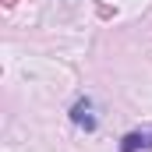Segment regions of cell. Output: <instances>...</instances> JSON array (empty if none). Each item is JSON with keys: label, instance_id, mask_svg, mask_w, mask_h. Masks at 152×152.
Returning <instances> with one entry per match:
<instances>
[{"label": "cell", "instance_id": "2", "mask_svg": "<svg viewBox=\"0 0 152 152\" xmlns=\"http://www.w3.org/2000/svg\"><path fill=\"white\" fill-rule=\"evenodd\" d=\"M71 120H75L78 127H85V131H96V127H99V120H96V113H92V99H88V96L78 99L75 106H71Z\"/></svg>", "mask_w": 152, "mask_h": 152}, {"label": "cell", "instance_id": "3", "mask_svg": "<svg viewBox=\"0 0 152 152\" xmlns=\"http://www.w3.org/2000/svg\"><path fill=\"white\" fill-rule=\"evenodd\" d=\"M4 4H7V7H14V4H18V0H4Z\"/></svg>", "mask_w": 152, "mask_h": 152}, {"label": "cell", "instance_id": "1", "mask_svg": "<svg viewBox=\"0 0 152 152\" xmlns=\"http://www.w3.org/2000/svg\"><path fill=\"white\" fill-rule=\"evenodd\" d=\"M120 152H152V127H145V131H127L120 138Z\"/></svg>", "mask_w": 152, "mask_h": 152}]
</instances>
